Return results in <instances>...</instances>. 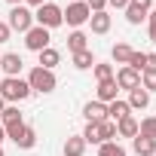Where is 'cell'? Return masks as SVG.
<instances>
[{
	"label": "cell",
	"mask_w": 156,
	"mask_h": 156,
	"mask_svg": "<svg viewBox=\"0 0 156 156\" xmlns=\"http://www.w3.org/2000/svg\"><path fill=\"white\" fill-rule=\"evenodd\" d=\"M0 98H3L6 104H16V101L31 98L28 80H22V76H3V80H0Z\"/></svg>",
	"instance_id": "obj_1"
},
{
	"label": "cell",
	"mask_w": 156,
	"mask_h": 156,
	"mask_svg": "<svg viewBox=\"0 0 156 156\" xmlns=\"http://www.w3.org/2000/svg\"><path fill=\"white\" fill-rule=\"evenodd\" d=\"M34 25H40V28H46V31L64 25V12H61V6H55V3H43V6H37V12H34Z\"/></svg>",
	"instance_id": "obj_2"
},
{
	"label": "cell",
	"mask_w": 156,
	"mask_h": 156,
	"mask_svg": "<svg viewBox=\"0 0 156 156\" xmlns=\"http://www.w3.org/2000/svg\"><path fill=\"white\" fill-rule=\"evenodd\" d=\"M6 132V138L19 147V150H31L34 144H37V132L31 129V126H25V122H16V126H6L3 129Z\"/></svg>",
	"instance_id": "obj_3"
},
{
	"label": "cell",
	"mask_w": 156,
	"mask_h": 156,
	"mask_svg": "<svg viewBox=\"0 0 156 156\" xmlns=\"http://www.w3.org/2000/svg\"><path fill=\"white\" fill-rule=\"evenodd\" d=\"M28 86H31V92H52L55 86H58V80H55V70H46V67H34L31 73H28Z\"/></svg>",
	"instance_id": "obj_4"
},
{
	"label": "cell",
	"mask_w": 156,
	"mask_h": 156,
	"mask_svg": "<svg viewBox=\"0 0 156 156\" xmlns=\"http://www.w3.org/2000/svg\"><path fill=\"white\" fill-rule=\"evenodd\" d=\"M61 12H64V22H67L73 31H80V28L89 22V16H92V9L86 6V0H70L67 9H61Z\"/></svg>",
	"instance_id": "obj_5"
},
{
	"label": "cell",
	"mask_w": 156,
	"mask_h": 156,
	"mask_svg": "<svg viewBox=\"0 0 156 156\" xmlns=\"http://www.w3.org/2000/svg\"><path fill=\"white\" fill-rule=\"evenodd\" d=\"M9 31H19V34H28L31 28H34V12L28 9V6H12L9 9Z\"/></svg>",
	"instance_id": "obj_6"
},
{
	"label": "cell",
	"mask_w": 156,
	"mask_h": 156,
	"mask_svg": "<svg viewBox=\"0 0 156 156\" xmlns=\"http://www.w3.org/2000/svg\"><path fill=\"white\" fill-rule=\"evenodd\" d=\"M25 46L31 49V52H43L46 46H52V34L46 31V28H40V25H34L28 34H25Z\"/></svg>",
	"instance_id": "obj_7"
},
{
	"label": "cell",
	"mask_w": 156,
	"mask_h": 156,
	"mask_svg": "<svg viewBox=\"0 0 156 156\" xmlns=\"http://www.w3.org/2000/svg\"><path fill=\"white\" fill-rule=\"evenodd\" d=\"M113 80H116V86H119V89H126V92H132V89H138V86H141V73L122 64V67H119V70L113 73Z\"/></svg>",
	"instance_id": "obj_8"
},
{
	"label": "cell",
	"mask_w": 156,
	"mask_h": 156,
	"mask_svg": "<svg viewBox=\"0 0 156 156\" xmlns=\"http://www.w3.org/2000/svg\"><path fill=\"white\" fill-rule=\"evenodd\" d=\"M0 67H3L6 76H19L22 67H25V61H22L19 52H3V55H0Z\"/></svg>",
	"instance_id": "obj_9"
},
{
	"label": "cell",
	"mask_w": 156,
	"mask_h": 156,
	"mask_svg": "<svg viewBox=\"0 0 156 156\" xmlns=\"http://www.w3.org/2000/svg\"><path fill=\"white\" fill-rule=\"evenodd\" d=\"M132 150H135L138 156H153V153H156V138L135 135V138H132Z\"/></svg>",
	"instance_id": "obj_10"
},
{
	"label": "cell",
	"mask_w": 156,
	"mask_h": 156,
	"mask_svg": "<svg viewBox=\"0 0 156 156\" xmlns=\"http://www.w3.org/2000/svg\"><path fill=\"white\" fill-rule=\"evenodd\" d=\"M116 92H119V86H116V80H104V83H98V98L95 101H101V104H110V101H116Z\"/></svg>",
	"instance_id": "obj_11"
},
{
	"label": "cell",
	"mask_w": 156,
	"mask_h": 156,
	"mask_svg": "<svg viewBox=\"0 0 156 156\" xmlns=\"http://www.w3.org/2000/svg\"><path fill=\"white\" fill-rule=\"evenodd\" d=\"M147 107H150V92L141 89V86L132 89L129 92V110H147Z\"/></svg>",
	"instance_id": "obj_12"
},
{
	"label": "cell",
	"mask_w": 156,
	"mask_h": 156,
	"mask_svg": "<svg viewBox=\"0 0 156 156\" xmlns=\"http://www.w3.org/2000/svg\"><path fill=\"white\" fill-rule=\"evenodd\" d=\"M83 116H86V122H101V119H107V104L89 101V104L83 107Z\"/></svg>",
	"instance_id": "obj_13"
},
{
	"label": "cell",
	"mask_w": 156,
	"mask_h": 156,
	"mask_svg": "<svg viewBox=\"0 0 156 156\" xmlns=\"http://www.w3.org/2000/svg\"><path fill=\"white\" fill-rule=\"evenodd\" d=\"M89 25H92V34H107L110 25H113V19H110L107 9H104V12H92V16H89Z\"/></svg>",
	"instance_id": "obj_14"
},
{
	"label": "cell",
	"mask_w": 156,
	"mask_h": 156,
	"mask_svg": "<svg viewBox=\"0 0 156 156\" xmlns=\"http://www.w3.org/2000/svg\"><path fill=\"white\" fill-rule=\"evenodd\" d=\"M132 110H129V101H122V98H116V101H110L107 104V119H113V122H119L122 116H129Z\"/></svg>",
	"instance_id": "obj_15"
},
{
	"label": "cell",
	"mask_w": 156,
	"mask_h": 156,
	"mask_svg": "<svg viewBox=\"0 0 156 156\" xmlns=\"http://www.w3.org/2000/svg\"><path fill=\"white\" fill-rule=\"evenodd\" d=\"M116 135H119V138H135V135H138V119H135L132 113L122 116V119L116 122Z\"/></svg>",
	"instance_id": "obj_16"
},
{
	"label": "cell",
	"mask_w": 156,
	"mask_h": 156,
	"mask_svg": "<svg viewBox=\"0 0 156 156\" xmlns=\"http://www.w3.org/2000/svg\"><path fill=\"white\" fill-rule=\"evenodd\" d=\"M83 153H86V141H83V135H73V138L64 141V156H83Z\"/></svg>",
	"instance_id": "obj_17"
},
{
	"label": "cell",
	"mask_w": 156,
	"mask_h": 156,
	"mask_svg": "<svg viewBox=\"0 0 156 156\" xmlns=\"http://www.w3.org/2000/svg\"><path fill=\"white\" fill-rule=\"evenodd\" d=\"M73 67H76V70H92V67H95V55H92V49L73 52Z\"/></svg>",
	"instance_id": "obj_18"
},
{
	"label": "cell",
	"mask_w": 156,
	"mask_h": 156,
	"mask_svg": "<svg viewBox=\"0 0 156 156\" xmlns=\"http://www.w3.org/2000/svg\"><path fill=\"white\" fill-rule=\"evenodd\" d=\"M37 55H40V67H46V70H52V67L61 61V52H58V49H52V46H46V49H43V52H37Z\"/></svg>",
	"instance_id": "obj_19"
},
{
	"label": "cell",
	"mask_w": 156,
	"mask_h": 156,
	"mask_svg": "<svg viewBox=\"0 0 156 156\" xmlns=\"http://www.w3.org/2000/svg\"><path fill=\"white\" fill-rule=\"evenodd\" d=\"M67 49H70V55H73V52H83V49H89V37H86L83 31H73V34L67 37Z\"/></svg>",
	"instance_id": "obj_20"
},
{
	"label": "cell",
	"mask_w": 156,
	"mask_h": 156,
	"mask_svg": "<svg viewBox=\"0 0 156 156\" xmlns=\"http://www.w3.org/2000/svg\"><path fill=\"white\" fill-rule=\"evenodd\" d=\"M132 52H135V49H132L129 43H116V46L110 49V55H113V61H116V64H129Z\"/></svg>",
	"instance_id": "obj_21"
},
{
	"label": "cell",
	"mask_w": 156,
	"mask_h": 156,
	"mask_svg": "<svg viewBox=\"0 0 156 156\" xmlns=\"http://www.w3.org/2000/svg\"><path fill=\"white\" fill-rule=\"evenodd\" d=\"M83 141H86V144H104V141H101V122H86Z\"/></svg>",
	"instance_id": "obj_22"
},
{
	"label": "cell",
	"mask_w": 156,
	"mask_h": 156,
	"mask_svg": "<svg viewBox=\"0 0 156 156\" xmlns=\"http://www.w3.org/2000/svg\"><path fill=\"white\" fill-rule=\"evenodd\" d=\"M0 119H3V129H6V126H16V122H25L16 104H6V107H3V113H0Z\"/></svg>",
	"instance_id": "obj_23"
},
{
	"label": "cell",
	"mask_w": 156,
	"mask_h": 156,
	"mask_svg": "<svg viewBox=\"0 0 156 156\" xmlns=\"http://www.w3.org/2000/svg\"><path fill=\"white\" fill-rule=\"evenodd\" d=\"M122 12H126V22H129V25H141V22H147V9H141V6H132V3H129Z\"/></svg>",
	"instance_id": "obj_24"
},
{
	"label": "cell",
	"mask_w": 156,
	"mask_h": 156,
	"mask_svg": "<svg viewBox=\"0 0 156 156\" xmlns=\"http://www.w3.org/2000/svg\"><path fill=\"white\" fill-rule=\"evenodd\" d=\"M98 156H126V147L116 141H104V144H98Z\"/></svg>",
	"instance_id": "obj_25"
},
{
	"label": "cell",
	"mask_w": 156,
	"mask_h": 156,
	"mask_svg": "<svg viewBox=\"0 0 156 156\" xmlns=\"http://www.w3.org/2000/svg\"><path fill=\"white\" fill-rule=\"evenodd\" d=\"M92 73H95V80H98V83H104V80H113V64H101V61H95Z\"/></svg>",
	"instance_id": "obj_26"
},
{
	"label": "cell",
	"mask_w": 156,
	"mask_h": 156,
	"mask_svg": "<svg viewBox=\"0 0 156 156\" xmlns=\"http://www.w3.org/2000/svg\"><path fill=\"white\" fill-rule=\"evenodd\" d=\"M138 135H147V138H156V116H144L138 122Z\"/></svg>",
	"instance_id": "obj_27"
},
{
	"label": "cell",
	"mask_w": 156,
	"mask_h": 156,
	"mask_svg": "<svg viewBox=\"0 0 156 156\" xmlns=\"http://www.w3.org/2000/svg\"><path fill=\"white\" fill-rule=\"evenodd\" d=\"M126 67H132V70H138V73H141V70H144V67H147V52H138V49H135V52H132V58H129V64H126Z\"/></svg>",
	"instance_id": "obj_28"
},
{
	"label": "cell",
	"mask_w": 156,
	"mask_h": 156,
	"mask_svg": "<svg viewBox=\"0 0 156 156\" xmlns=\"http://www.w3.org/2000/svg\"><path fill=\"white\" fill-rule=\"evenodd\" d=\"M101 141H116V122L113 119H101Z\"/></svg>",
	"instance_id": "obj_29"
},
{
	"label": "cell",
	"mask_w": 156,
	"mask_h": 156,
	"mask_svg": "<svg viewBox=\"0 0 156 156\" xmlns=\"http://www.w3.org/2000/svg\"><path fill=\"white\" fill-rule=\"evenodd\" d=\"M141 89L156 92V70H141Z\"/></svg>",
	"instance_id": "obj_30"
},
{
	"label": "cell",
	"mask_w": 156,
	"mask_h": 156,
	"mask_svg": "<svg viewBox=\"0 0 156 156\" xmlns=\"http://www.w3.org/2000/svg\"><path fill=\"white\" fill-rule=\"evenodd\" d=\"M86 6H89L92 12H104V9H107V0H86Z\"/></svg>",
	"instance_id": "obj_31"
},
{
	"label": "cell",
	"mask_w": 156,
	"mask_h": 156,
	"mask_svg": "<svg viewBox=\"0 0 156 156\" xmlns=\"http://www.w3.org/2000/svg\"><path fill=\"white\" fill-rule=\"evenodd\" d=\"M147 25H150V40L156 43V9H153V12H147Z\"/></svg>",
	"instance_id": "obj_32"
},
{
	"label": "cell",
	"mask_w": 156,
	"mask_h": 156,
	"mask_svg": "<svg viewBox=\"0 0 156 156\" xmlns=\"http://www.w3.org/2000/svg\"><path fill=\"white\" fill-rule=\"evenodd\" d=\"M9 37H12V31H9V25H6V22H0V43H6Z\"/></svg>",
	"instance_id": "obj_33"
},
{
	"label": "cell",
	"mask_w": 156,
	"mask_h": 156,
	"mask_svg": "<svg viewBox=\"0 0 156 156\" xmlns=\"http://www.w3.org/2000/svg\"><path fill=\"white\" fill-rule=\"evenodd\" d=\"M132 6H141V9H147L150 12V6H153V0H129Z\"/></svg>",
	"instance_id": "obj_34"
},
{
	"label": "cell",
	"mask_w": 156,
	"mask_h": 156,
	"mask_svg": "<svg viewBox=\"0 0 156 156\" xmlns=\"http://www.w3.org/2000/svg\"><path fill=\"white\" fill-rule=\"evenodd\" d=\"M144 70H156V52H147V67Z\"/></svg>",
	"instance_id": "obj_35"
},
{
	"label": "cell",
	"mask_w": 156,
	"mask_h": 156,
	"mask_svg": "<svg viewBox=\"0 0 156 156\" xmlns=\"http://www.w3.org/2000/svg\"><path fill=\"white\" fill-rule=\"evenodd\" d=\"M107 6H113V9H126L129 0H107Z\"/></svg>",
	"instance_id": "obj_36"
},
{
	"label": "cell",
	"mask_w": 156,
	"mask_h": 156,
	"mask_svg": "<svg viewBox=\"0 0 156 156\" xmlns=\"http://www.w3.org/2000/svg\"><path fill=\"white\" fill-rule=\"evenodd\" d=\"M28 6H43V3H49V0H25Z\"/></svg>",
	"instance_id": "obj_37"
},
{
	"label": "cell",
	"mask_w": 156,
	"mask_h": 156,
	"mask_svg": "<svg viewBox=\"0 0 156 156\" xmlns=\"http://www.w3.org/2000/svg\"><path fill=\"white\" fill-rule=\"evenodd\" d=\"M6 3H9V6H22V3H25V0H6Z\"/></svg>",
	"instance_id": "obj_38"
},
{
	"label": "cell",
	"mask_w": 156,
	"mask_h": 156,
	"mask_svg": "<svg viewBox=\"0 0 156 156\" xmlns=\"http://www.w3.org/2000/svg\"><path fill=\"white\" fill-rule=\"evenodd\" d=\"M3 138H6V132H3V126H0V144H3Z\"/></svg>",
	"instance_id": "obj_39"
},
{
	"label": "cell",
	"mask_w": 156,
	"mask_h": 156,
	"mask_svg": "<svg viewBox=\"0 0 156 156\" xmlns=\"http://www.w3.org/2000/svg\"><path fill=\"white\" fill-rule=\"evenodd\" d=\"M3 107H6V101H3V98H0V113H3Z\"/></svg>",
	"instance_id": "obj_40"
},
{
	"label": "cell",
	"mask_w": 156,
	"mask_h": 156,
	"mask_svg": "<svg viewBox=\"0 0 156 156\" xmlns=\"http://www.w3.org/2000/svg\"><path fill=\"white\" fill-rule=\"evenodd\" d=\"M0 156H6V153H3V147H0Z\"/></svg>",
	"instance_id": "obj_41"
}]
</instances>
